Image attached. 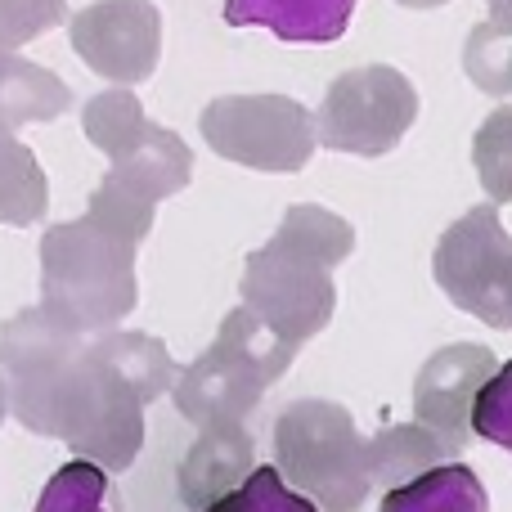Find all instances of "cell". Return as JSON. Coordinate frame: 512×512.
<instances>
[{
	"label": "cell",
	"instance_id": "3",
	"mask_svg": "<svg viewBox=\"0 0 512 512\" xmlns=\"http://www.w3.org/2000/svg\"><path fill=\"white\" fill-rule=\"evenodd\" d=\"M50 436L68 441V450L95 468L126 472L144 450V405L104 360L90 355V346H81L54 396Z\"/></svg>",
	"mask_w": 512,
	"mask_h": 512
},
{
	"label": "cell",
	"instance_id": "5",
	"mask_svg": "<svg viewBox=\"0 0 512 512\" xmlns=\"http://www.w3.org/2000/svg\"><path fill=\"white\" fill-rule=\"evenodd\" d=\"M203 140L216 158L270 176H297L315 158V117L292 95H221L203 108Z\"/></svg>",
	"mask_w": 512,
	"mask_h": 512
},
{
	"label": "cell",
	"instance_id": "21",
	"mask_svg": "<svg viewBox=\"0 0 512 512\" xmlns=\"http://www.w3.org/2000/svg\"><path fill=\"white\" fill-rule=\"evenodd\" d=\"M144 126H149V117H144V104L135 99L131 86L99 90V95H90L86 108H81V131H86V140L95 144L108 162L131 149Z\"/></svg>",
	"mask_w": 512,
	"mask_h": 512
},
{
	"label": "cell",
	"instance_id": "27",
	"mask_svg": "<svg viewBox=\"0 0 512 512\" xmlns=\"http://www.w3.org/2000/svg\"><path fill=\"white\" fill-rule=\"evenodd\" d=\"M468 427H472V436H481V441L512 454V360L495 364V373L481 382L477 400H472Z\"/></svg>",
	"mask_w": 512,
	"mask_h": 512
},
{
	"label": "cell",
	"instance_id": "30",
	"mask_svg": "<svg viewBox=\"0 0 512 512\" xmlns=\"http://www.w3.org/2000/svg\"><path fill=\"white\" fill-rule=\"evenodd\" d=\"M400 9H441V5H450V0H396Z\"/></svg>",
	"mask_w": 512,
	"mask_h": 512
},
{
	"label": "cell",
	"instance_id": "22",
	"mask_svg": "<svg viewBox=\"0 0 512 512\" xmlns=\"http://www.w3.org/2000/svg\"><path fill=\"white\" fill-rule=\"evenodd\" d=\"M463 72L477 90L495 99L512 95V23L504 18H481L468 32V45H463Z\"/></svg>",
	"mask_w": 512,
	"mask_h": 512
},
{
	"label": "cell",
	"instance_id": "15",
	"mask_svg": "<svg viewBox=\"0 0 512 512\" xmlns=\"http://www.w3.org/2000/svg\"><path fill=\"white\" fill-rule=\"evenodd\" d=\"M212 346L221 355H230L234 364H243L261 387H274V382L292 369V360H297V351H301L292 337H283L270 319H261L248 306H234L230 315L221 319V333H216Z\"/></svg>",
	"mask_w": 512,
	"mask_h": 512
},
{
	"label": "cell",
	"instance_id": "8",
	"mask_svg": "<svg viewBox=\"0 0 512 512\" xmlns=\"http://www.w3.org/2000/svg\"><path fill=\"white\" fill-rule=\"evenodd\" d=\"M68 41L95 77L140 86L162 59V14L153 0H95L68 18Z\"/></svg>",
	"mask_w": 512,
	"mask_h": 512
},
{
	"label": "cell",
	"instance_id": "2",
	"mask_svg": "<svg viewBox=\"0 0 512 512\" xmlns=\"http://www.w3.org/2000/svg\"><path fill=\"white\" fill-rule=\"evenodd\" d=\"M274 468L319 512H360L373 490L369 441L333 400H292L274 418Z\"/></svg>",
	"mask_w": 512,
	"mask_h": 512
},
{
	"label": "cell",
	"instance_id": "28",
	"mask_svg": "<svg viewBox=\"0 0 512 512\" xmlns=\"http://www.w3.org/2000/svg\"><path fill=\"white\" fill-rule=\"evenodd\" d=\"M59 23H68V0H0V50L18 54Z\"/></svg>",
	"mask_w": 512,
	"mask_h": 512
},
{
	"label": "cell",
	"instance_id": "17",
	"mask_svg": "<svg viewBox=\"0 0 512 512\" xmlns=\"http://www.w3.org/2000/svg\"><path fill=\"white\" fill-rule=\"evenodd\" d=\"M382 512H490V495L468 463H436L423 477L391 486Z\"/></svg>",
	"mask_w": 512,
	"mask_h": 512
},
{
	"label": "cell",
	"instance_id": "29",
	"mask_svg": "<svg viewBox=\"0 0 512 512\" xmlns=\"http://www.w3.org/2000/svg\"><path fill=\"white\" fill-rule=\"evenodd\" d=\"M490 5V18H504V23H512V0H486Z\"/></svg>",
	"mask_w": 512,
	"mask_h": 512
},
{
	"label": "cell",
	"instance_id": "13",
	"mask_svg": "<svg viewBox=\"0 0 512 512\" xmlns=\"http://www.w3.org/2000/svg\"><path fill=\"white\" fill-rule=\"evenodd\" d=\"M108 176H113L117 185H126L131 194L149 198V203H162V198L180 194V189L194 180V153H189V144L180 140L171 126L149 122L140 131V140L113 158Z\"/></svg>",
	"mask_w": 512,
	"mask_h": 512
},
{
	"label": "cell",
	"instance_id": "14",
	"mask_svg": "<svg viewBox=\"0 0 512 512\" xmlns=\"http://www.w3.org/2000/svg\"><path fill=\"white\" fill-rule=\"evenodd\" d=\"M72 108V90L50 68L23 59V54L0 50V126L18 131V126L54 122Z\"/></svg>",
	"mask_w": 512,
	"mask_h": 512
},
{
	"label": "cell",
	"instance_id": "19",
	"mask_svg": "<svg viewBox=\"0 0 512 512\" xmlns=\"http://www.w3.org/2000/svg\"><path fill=\"white\" fill-rule=\"evenodd\" d=\"M45 207H50V185L41 162L14 131L0 126V225L27 230L45 216Z\"/></svg>",
	"mask_w": 512,
	"mask_h": 512
},
{
	"label": "cell",
	"instance_id": "11",
	"mask_svg": "<svg viewBox=\"0 0 512 512\" xmlns=\"http://www.w3.org/2000/svg\"><path fill=\"white\" fill-rule=\"evenodd\" d=\"M252 468H256V441L248 436V427L243 423L203 427L198 441L185 450L180 472H176L180 504L189 512H203L221 495H230Z\"/></svg>",
	"mask_w": 512,
	"mask_h": 512
},
{
	"label": "cell",
	"instance_id": "6",
	"mask_svg": "<svg viewBox=\"0 0 512 512\" xmlns=\"http://www.w3.org/2000/svg\"><path fill=\"white\" fill-rule=\"evenodd\" d=\"M436 288L463 315L512 333V234L495 203H477L436 239Z\"/></svg>",
	"mask_w": 512,
	"mask_h": 512
},
{
	"label": "cell",
	"instance_id": "12",
	"mask_svg": "<svg viewBox=\"0 0 512 512\" xmlns=\"http://www.w3.org/2000/svg\"><path fill=\"white\" fill-rule=\"evenodd\" d=\"M355 0H225L230 27H265L288 45H333L346 36Z\"/></svg>",
	"mask_w": 512,
	"mask_h": 512
},
{
	"label": "cell",
	"instance_id": "18",
	"mask_svg": "<svg viewBox=\"0 0 512 512\" xmlns=\"http://www.w3.org/2000/svg\"><path fill=\"white\" fill-rule=\"evenodd\" d=\"M436 463H450V450L423 423H391L369 441V481L373 486H405Z\"/></svg>",
	"mask_w": 512,
	"mask_h": 512
},
{
	"label": "cell",
	"instance_id": "20",
	"mask_svg": "<svg viewBox=\"0 0 512 512\" xmlns=\"http://www.w3.org/2000/svg\"><path fill=\"white\" fill-rule=\"evenodd\" d=\"M274 239H283L297 252L315 256V261L328 265V270H337V265L355 252L351 221H342L337 212H328V207H319V203H292L288 212H283Z\"/></svg>",
	"mask_w": 512,
	"mask_h": 512
},
{
	"label": "cell",
	"instance_id": "16",
	"mask_svg": "<svg viewBox=\"0 0 512 512\" xmlns=\"http://www.w3.org/2000/svg\"><path fill=\"white\" fill-rule=\"evenodd\" d=\"M95 360H104L126 387L140 396V405L167 396L171 382H176V360L171 351L149 333H122V328H108L95 342H86Z\"/></svg>",
	"mask_w": 512,
	"mask_h": 512
},
{
	"label": "cell",
	"instance_id": "25",
	"mask_svg": "<svg viewBox=\"0 0 512 512\" xmlns=\"http://www.w3.org/2000/svg\"><path fill=\"white\" fill-rule=\"evenodd\" d=\"M153 207L158 203H149V198L131 194L126 185H117L113 176H104L99 180V189L90 194L86 216L95 225H104L108 234H117V239H126V243L140 248V243L149 239V230H153Z\"/></svg>",
	"mask_w": 512,
	"mask_h": 512
},
{
	"label": "cell",
	"instance_id": "26",
	"mask_svg": "<svg viewBox=\"0 0 512 512\" xmlns=\"http://www.w3.org/2000/svg\"><path fill=\"white\" fill-rule=\"evenodd\" d=\"M203 512H319V508L306 495H297L279 477V468H252L230 495H221Z\"/></svg>",
	"mask_w": 512,
	"mask_h": 512
},
{
	"label": "cell",
	"instance_id": "31",
	"mask_svg": "<svg viewBox=\"0 0 512 512\" xmlns=\"http://www.w3.org/2000/svg\"><path fill=\"white\" fill-rule=\"evenodd\" d=\"M5 414H9V396H5V378H0V423H5Z\"/></svg>",
	"mask_w": 512,
	"mask_h": 512
},
{
	"label": "cell",
	"instance_id": "9",
	"mask_svg": "<svg viewBox=\"0 0 512 512\" xmlns=\"http://www.w3.org/2000/svg\"><path fill=\"white\" fill-rule=\"evenodd\" d=\"M495 351L477 342H454L441 346L432 360L418 369L414 378V423H423L450 454L468 450L472 441V400H477L481 382L495 373Z\"/></svg>",
	"mask_w": 512,
	"mask_h": 512
},
{
	"label": "cell",
	"instance_id": "4",
	"mask_svg": "<svg viewBox=\"0 0 512 512\" xmlns=\"http://www.w3.org/2000/svg\"><path fill=\"white\" fill-rule=\"evenodd\" d=\"M315 117V144L355 158H382L418 122V90L391 63H364L328 81Z\"/></svg>",
	"mask_w": 512,
	"mask_h": 512
},
{
	"label": "cell",
	"instance_id": "24",
	"mask_svg": "<svg viewBox=\"0 0 512 512\" xmlns=\"http://www.w3.org/2000/svg\"><path fill=\"white\" fill-rule=\"evenodd\" d=\"M36 512H108V472L72 459L45 481Z\"/></svg>",
	"mask_w": 512,
	"mask_h": 512
},
{
	"label": "cell",
	"instance_id": "10",
	"mask_svg": "<svg viewBox=\"0 0 512 512\" xmlns=\"http://www.w3.org/2000/svg\"><path fill=\"white\" fill-rule=\"evenodd\" d=\"M261 396H265L261 382L243 364H234L230 355H221L216 346H207L194 364L176 369V382H171V400H176L180 418H189L194 427L243 423L261 405Z\"/></svg>",
	"mask_w": 512,
	"mask_h": 512
},
{
	"label": "cell",
	"instance_id": "7",
	"mask_svg": "<svg viewBox=\"0 0 512 512\" xmlns=\"http://www.w3.org/2000/svg\"><path fill=\"white\" fill-rule=\"evenodd\" d=\"M243 306L270 319L297 346H306L315 333H324L337 310L333 270L297 252L292 243L270 239L243 261Z\"/></svg>",
	"mask_w": 512,
	"mask_h": 512
},
{
	"label": "cell",
	"instance_id": "23",
	"mask_svg": "<svg viewBox=\"0 0 512 512\" xmlns=\"http://www.w3.org/2000/svg\"><path fill=\"white\" fill-rule=\"evenodd\" d=\"M472 167L495 207L512 203V108H495L472 135Z\"/></svg>",
	"mask_w": 512,
	"mask_h": 512
},
{
	"label": "cell",
	"instance_id": "1",
	"mask_svg": "<svg viewBox=\"0 0 512 512\" xmlns=\"http://www.w3.org/2000/svg\"><path fill=\"white\" fill-rule=\"evenodd\" d=\"M140 301L135 243L108 234L90 216L50 225L41 234V306L68 328L108 333Z\"/></svg>",
	"mask_w": 512,
	"mask_h": 512
}]
</instances>
